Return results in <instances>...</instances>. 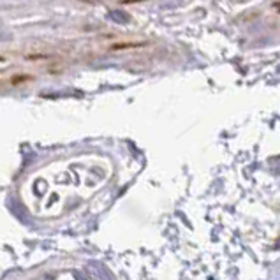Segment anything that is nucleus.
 I'll return each mask as SVG.
<instances>
[{
	"label": "nucleus",
	"mask_w": 280,
	"mask_h": 280,
	"mask_svg": "<svg viewBox=\"0 0 280 280\" xmlns=\"http://www.w3.org/2000/svg\"><path fill=\"white\" fill-rule=\"evenodd\" d=\"M11 65V60L7 57H4V55H0V71H4V69H7Z\"/></svg>",
	"instance_id": "nucleus-1"
}]
</instances>
